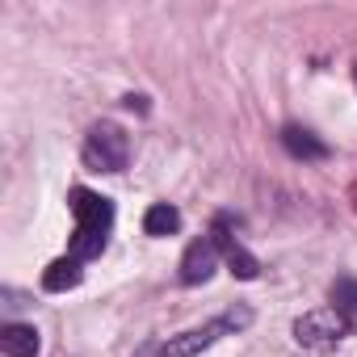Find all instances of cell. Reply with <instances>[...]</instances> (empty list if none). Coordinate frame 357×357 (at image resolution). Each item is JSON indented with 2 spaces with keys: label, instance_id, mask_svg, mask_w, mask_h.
I'll return each instance as SVG.
<instances>
[{
  "label": "cell",
  "instance_id": "4",
  "mask_svg": "<svg viewBox=\"0 0 357 357\" xmlns=\"http://www.w3.org/2000/svg\"><path fill=\"white\" fill-rule=\"evenodd\" d=\"M68 206H72V215H76V231L109 236V227H114V206H109V198H101V194L76 185V190L68 194Z\"/></svg>",
  "mask_w": 357,
  "mask_h": 357
},
{
  "label": "cell",
  "instance_id": "9",
  "mask_svg": "<svg viewBox=\"0 0 357 357\" xmlns=\"http://www.w3.org/2000/svg\"><path fill=\"white\" fill-rule=\"evenodd\" d=\"M80 282H84V269H80L76 257H59V261H51V265L43 269V290H51V294L76 290Z\"/></svg>",
  "mask_w": 357,
  "mask_h": 357
},
{
  "label": "cell",
  "instance_id": "6",
  "mask_svg": "<svg viewBox=\"0 0 357 357\" xmlns=\"http://www.w3.org/2000/svg\"><path fill=\"white\" fill-rule=\"evenodd\" d=\"M215 248H223V261H227L231 278H240V282H257V278H261V261H257L244 244H236V240L223 231V223L215 227Z\"/></svg>",
  "mask_w": 357,
  "mask_h": 357
},
{
  "label": "cell",
  "instance_id": "11",
  "mask_svg": "<svg viewBox=\"0 0 357 357\" xmlns=\"http://www.w3.org/2000/svg\"><path fill=\"white\" fill-rule=\"evenodd\" d=\"M332 307H336V311H344L349 319L357 315V278H349V273H344V278H336V282H332Z\"/></svg>",
  "mask_w": 357,
  "mask_h": 357
},
{
  "label": "cell",
  "instance_id": "5",
  "mask_svg": "<svg viewBox=\"0 0 357 357\" xmlns=\"http://www.w3.org/2000/svg\"><path fill=\"white\" fill-rule=\"evenodd\" d=\"M215 265H219V248H215V240H194L190 248H185V257H181V286H202V282H211L215 278Z\"/></svg>",
  "mask_w": 357,
  "mask_h": 357
},
{
  "label": "cell",
  "instance_id": "1",
  "mask_svg": "<svg viewBox=\"0 0 357 357\" xmlns=\"http://www.w3.org/2000/svg\"><path fill=\"white\" fill-rule=\"evenodd\" d=\"M248 324H252V311H248V307H231V311H223L219 319H211V324H202V328H190V332H181V336H168V340L155 349V357H198V353H206L219 336L240 332V328H248Z\"/></svg>",
  "mask_w": 357,
  "mask_h": 357
},
{
  "label": "cell",
  "instance_id": "10",
  "mask_svg": "<svg viewBox=\"0 0 357 357\" xmlns=\"http://www.w3.org/2000/svg\"><path fill=\"white\" fill-rule=\"evenodd\" d=\"M143 231H147V236H155V240H164V236H176V231H181V211H176V206H168V202H155V206H147V215H143Z\"/></svg>",
  "mask_w": 357,
  "mask_h": 357
},
{
  "label": "cell",
  "instance_id": "8",
  "mask_svg": "<svg viewBox=\"0 0 357 357\" xmlns=\"http://www.w3.org/2000/svg\"><path fill=\"white\" fill-rule=\"evenodd\" d=\"M282 147L294 155V160H324L328 155V143L324 139H315L307 126H282Z\"/></svg>",
  "mask_w": 357,
  "mask_h": 357
},
{
  "label": "cell",
  "instance_id": "7",
  "mask_svg": "<svg viewBox=\"0 0 357 357\" xmlns=\"http://www.w3.org/2000/svg\"><path fill=\"white\" fill-rule=\"evenodd\" d=\"M43 340L34 324H5L0 328V353L5 357H38Z\"/></svg>",
  "mask_w": 357,
  "mask_h": 357
},
{
  "label": "cell",
  "instance_id": "12",
  "mask_svg": "<svg viewBox=\"0 0 357 357\" xmlns=\"http://www.w3.org/2000/svg\"><path fill=\"white\" fill-rule=\"evenodd\" d=\"M353 206H357V185H353Z\"/></svg>",
  "mask_w": 357,
  "mask_h": 357
},
{
  "label": "cell",
  "instance_id": "2",
  "mask_svg": "<svg viewBox=\"0 0 357 357\" xmlns=\"http://www.w3.org/2000/svg\"><path fill=\"white\" fill-rule=\"evenodd\" d=\"M349 332H353V319L344 311H336V307H315V311H307V315L294 319V340L303 349H319V353L336 349Z\"/></svg>",
  "mask_w": 357,
  "mask_h": 357
},
{
  "label": "cell",
  "instance_id": "3",
  "mask_svg": "<svg viewBox=\"0 0 357 357\" xmlns=\"http://www.w3.org/2000/svg\"><path fill=\"white\" fill-rule=\"evenodd\" d=\"M130 160V139L114 122H97L84 139V164L89 172H122Z\"/></svg>",
  "mask_w": 357,
  "mask_h": 357
}]
</instances>
